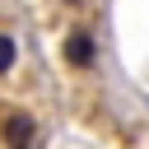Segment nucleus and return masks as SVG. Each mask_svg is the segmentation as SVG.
Segmentation results:
<instances>
[{
	"label": "nucleus",
	"instance_id": "nucleus-4",
	"mask_svg": "<svg viewBox=\"0 0 149 149\" xmlns=\"http://www.w3.org/2000/svg\"><path fill=\"white\" fill-rule=\"evenodd\" d=\"M70 5H74V0H70Z\"/></svg>",
	"mask_w": 149,
	"mask_h": 149
},
{
	"label": "nucleus",
	"instance_id": "nucleus-1",
	"mask_svg": "<svg viewBox=\"0 0 149 149\" xmlns=\"http://www.w3.org/2000/svg\"><path fill=\"white\" fill-rule=\"evenodd\" d=\"M65 61H70V65H93V37H88V33H70Z\"/></svg>",
	"mask_w": 149,
	"mask_h": 149
},
{
	"label": "nucleus",
	"instance_id": "nucleus-3",
	"mask_svg": "<svg viewBox=\"0 0 149 149\" xmlns=\"http://www.w3.org/2000/svg\"><path fill=\"white\" fill-rule=\"evenodd\" d=\"M9 65H14V37H9V33H0V74H5Z\"/></svg>",
	"mask_w": 149,
	"mask_h": 149
},
{
	"label": "nucleus",
	"instance_id": "nucleus-2",
	"mask_svg": "<svg viewBox=\"0 0 149 149\" xmlns=\"http://www.w3.org/2000/svg\"><path fill=\"white\" fill-rule=\"evenodd\" d=\"M5 135H9V140L23 149V140L33 135V121H28V116H9V121H5Z\"/></svg>",
	"mask_w": 149,
	"mask_h": 149
}]
</instances>
